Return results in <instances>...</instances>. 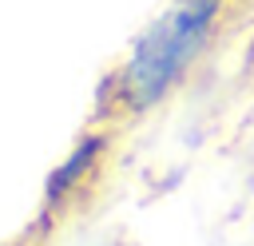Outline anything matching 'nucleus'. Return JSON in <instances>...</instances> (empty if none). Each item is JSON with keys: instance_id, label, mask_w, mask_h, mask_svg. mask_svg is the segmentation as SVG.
<instances>
[{"instance_id": "obj_1", "label": "nucleus", "mask_w": 254, "mask_h": 246, "mask_svg": "<svg viewBox=\"0 0 254 246\" xmlns=\"http://www.w3.org/2000/svg\"><path fill=\"white\" fill-rule=\"evenodd\" d=\"M222 16V0H171L131 44L115 91L123 111H147L179 87V79L206 52Z\"/></svg>"}, {"instance_id": "obj_3", "label": "nucleus", "mask_w": 254, "mask_h": 246, "mask_svg": "<svg viewBox=\"0 0 254 246\" xmlns=\"http://www.w3.org/2000/svg\"><path fill=\"white\" fill-rule=\"evenodd\" d=\"M4 246H36V238H12V242H4Z\"/></svg>"}, {"instance_id": "obj_2", "label": "nucleus", "mask_w": 254, "mask_h": 246, "mask_svg": "<svg viewBox=\"0 0 254 246\" xmlns=\"http://www.w3.org/2000/svg\"><path fill=\"white\" fill-rule=\"evenodd\" d=\"M107 147H111V135L107 131H87V135L75 139V147L67 151V159L48 175V186H44V218L64 214L75 198L87 194V186L103 171Z\"/></svg>"}]
</instances>
